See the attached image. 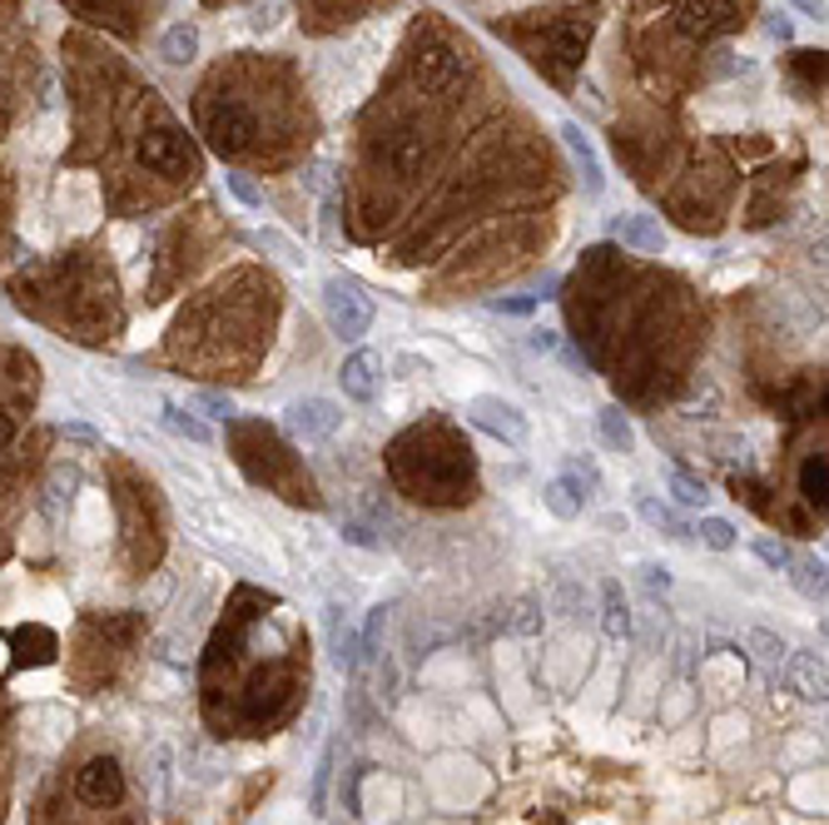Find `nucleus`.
I'll return each mask as SVG.
<instances>
[{
	"mask_svg": "<svg viewBox=\"0 0 829 825\" xmlns=\"http://www.w3.org/2000/svg\"><path fill=\"white\" fill-rule=\"evenodd\" d=\"M412 80L433 94H452L457 85L468 80V50L443 36H428L412 50Z\"/></svg>",
	"mask_w": 829,
	"mask_h": 825,
	"instance_id": "1",
	"label": "nucleus"
},
{
	"mask_svg": "<svg viewBox=\"0 0 829 825\" xmlns=\"http://www.w3.org/2000/svg\"><path fill=\"white\" fill-rule=\"evenodd\" d=\"M323 314H328V329L339 339H362L373 329V299L362 294L353 279H328L323 283Z\"/></svg>",
	"mask_w": 829,
	"mask_h": 825,
	"instance_id": "2",
	"label": "nucleus"
},
{
	"mask_svg": "<svg viewBox=\"0 0 829 825\" xmlns=\"http://www.w3.org/2000/svg\"><path fill=\"white\" fill-rule=\"evenodd\" d=\"M204 130H209V144L219 154H244L248 140H254V110L239 105V100L204 105Z\"/></svg>",
	"mask_w": 829,
	"mask_h": 825,
	"instance_id": "3",
	"label": "nucleus"
},
{
	"mask_svg": "<svg viewBox=\"0 0 829 825\" xmlns=\"http://www.w3.org/2000/svg\"><path fill=\"white\" fill-rule=\"evenodd\" d=\"M433 140L422 130H397V135H387L383 144H378V160L387 165V175H397V179H418V175H428L433 169Z\"/></svg>",
	"mask_w": 829,
	"mask_h": 825,
	"instance_id": "4",
	"label": "nucleus"
},
{
	"mask_svg": "<svg viewBox=\"0 0 829 825\" xmlns=\"http://www.w3.org/2000/svg\"><path fill=\"white\" fill-rule=\"evenodd\" d=\"M468 418L482 428V433H492L497 443H512V448H522L526 443V412L516 408V403L497 398V393H482V398L468 403Z\"/></svg>",
	"mask_w": 829,
	"mask_h": 825,
	"instance_id": "5",
	"label": "nucleus"
},
{
	"mask_svg": "<svg viewBox=\"0 0 829 825\" xmlns=\"http://www.w3.org/2000/svg\"><path fill=\"white\" fill-rule=\"evenodd\" d=\"M75 790H80V801L85 805H119L125 801V771L110 761V756H94V761H85V771L75 776Z\"/></svg>",
	"mask_w": 829,
	"mask_h": 825,
	"instance_id": "6",
	"label": "nucleus"
},
{
	"mask_svg": "<svg viewBox=\"0 0 829 825\" xmlns=\"http://www.w3.org/2000/svg\"><path fill=\"white\" fill-rule=\"evenodd\" d=\"M283 423H289L293 437L318 443V437H328L343 423V408L333 398H298V403H289V418H283Z\"/></svg>",
	"mask_w": 829,
	"mask_h": 825,
	"instance_id": "7",
	"label": "nucleus"
},
{
	"mask_svg": "<svg viewBox=\"0 0 829 825\" xmlns=\"http://www.w3.org/2000/svg\"><path fill=\"white\" fill-rule=\"evenodd\" d=\"M740 15H736V5L730 0H686L680 5V30L686 36H696V40H711V36H720V30H730Z\"/></svg>",
	"mask_w": 829,
	"mask_h": 825,
	"instance_id": "8",
	"label": "nucleus"
},
{
	"mask_svg": "<svg viewBox=\"0 0 829 825\" xmlns=\"http://www.w3.org/2000/svg\"><path fill=\"white\" fill-rule=\"evenodd\" d=\"M780 676L800 701H825V661L815 651H785Z\"/></svg>",
	"mask_w": 829,
	"mask_h": 825,
	"instance_id": "9",
	"label": "nucleus"
},
{
	"mask_svg": "<svg viewBox=\"0 0 829 825\" xmlns=\"http://www.w3.org/2000/svg\"><path fill=\"white\" fill-rule=\"evenodd\" d=\"M343 393H348L353 403H373L378 389H383V358L368 354V348H358V354L343 358Z\"/></svg>",
	"mask_w": 829,
	"mask_h": 825,
	"instance_id": "10",
	"label": "nucleus"
},
{
	"mask_svg": "<svg viewBox=\"0 0 829 825\" xmlns=\"http://www.w3.org/2000/svg\"><path fill=\"white\" fill-rule=\"evenodd\" d=\"M561 140H566L572 160L582 165V185H586V194H601V189H607V175H601V154H596L591 135H586L582 125H576V119H566V125H561Z\"/></svg>",
	"mask_w": 829,
	"mask_h": 825,
	"instance_id": "11",
	"label": "nucleus"
},
{
	"mask_svg": "<svg viewBox=\"0 0 829 825\" xmlns=\"http://www.w3.org/2000/svg\"><path fill=\"white\" fill-rule=\"evenodd\" d=\"M616 239L626 249H636V254H661V249H666V229H661V219H651V214H632V219H621Z\"/></svg>",
	"mask_w": 829,
	"mask_h": 825,
	"instance_id": "12",
	"label": "nucleus"
},
{
	"mask_svg": "<svg viewBox=\"0 0 829 825\" xmlns=\"http://www.w3.org/2000/svg\"><path fill=\"white\" fill-rule=\"evenodd\" d=\"M561 483L572 487V497L586 507L596 493H601V468H596V462L586 458V453H572V458L561 462Z\"/></svg>",
	"mask_w": 829,
	"mask_h": 825,
	"instance_id": "13",
	"label": "nucleus"
},
{
	"mask_svg": "<svg viewBox=\"0 0 829 825\" xmlns=\"http://www.w3.org/2000/svg\"><path fill=\"white\" fill-rule=\"evenodd\" d=\"M601 626H607L611 642L632 637V607L621 597V582H601Z\"/></svg>",
	"mask_w": 829,
	"mask_h": 825,
	"instance_id": "14",
	"label": "nucleus"
},
{
	"mask_svg": "<svg viewBox=\"0 0 829 825\" xmlns=\"http://www.w3.org/2000/svg\"><path fill=\"white\" fill-rule=\"evenodd\" d=\"M160 423L169 428L175 437H184V443H199V448H209V443H214V428L204 423L194 408H175V403H169V408L160 412Z\"/></svg>",
	"mask_w": 829,
	"mask_h": 825,
	"instance_id": "15",
	"label": "nucleus"
},
{
	"mask_svg": "<svg viewBox=\"0 0 829 825\" xmlns=\"http://www.w3.org/2000/svg\"><path fill=\"white\" fill-rule=\"evenodd\" d=\"M160 55L169 60V65H189V60L199 55V25H169V30H164L160 36Z\"/></svg>",
	"mask_w": 829,
	"mask_h": 825,
	"instance_id": "16",
	"label": "nucleus"
},
{
	"mask_svg": "<svg viewBox=\"0 0 829 825\" xmlns=\"http://www.w3.org/2000/svg\"><path fill=\"white\" fill-rule=\"evenodd\" d=\"M790 582L800 592H805L809 601H825V562H819V557H790Z\"/></svg>",
	"mask_w": 829,
	"mask_h": 825,
	"instance_id": "17",
	"label": "nucleus"
},
{
	"mask_svg": "<svg viewBox=\"0 0 829 825\" xmlns=\"http://www.w3.org/2000/svg\"><path fill=\"white\" fill-rule=\"evenodd\" d=\"M601 437H607V448H616V453L636 448V428L621 408H601Z\"/></svg>",
	"mask_w": 829,
	"mask_h": 825,
	"instance_id": "18",
	"label": "nucleus"
},
{
	"mask_svg": "<svg viewBox=\"0 0 829 825\" xmlns=\"http://www.w3.org/2000/svg\"><path fill=\"white\" fill-rule=\"evenodd\" d=\"M641 522H651L655 532H666V537H690V528L676 518V507H666V503H655V497H641Z\"/></svg>",
	"mask_w": 829,
	"mask_h": 825,
	"instance_id": "19",
	"label": "nucleus"
},
{
	"mask_svg": "<svg viewBox=\"0 0 829 825\" xmlns=\"http://www.w3.org/2000/svg\"><path fill=\"white\" fill-rule=\"evenodd\" d=\"M800 493H805V503H815V507L829 503V468H825V458H805V468H800Z\"/></svg>",
	"mask_w": 829,
	"mask_h": 825,
	"instance_id": "20",
	"label": "nucleus"
},
{
	"mask_svg": "<svg viewBox=\"0 0 829 825\" xmlns=\"http://www.w3.org/2000/svg\"><path fill=\"white\" fill-rule=\"evenodd\" d=\"M701 543L705 547H715V553H730V547L740 543V532H736V522H725V518H701Z\"/></svg>",
	"mask_w": 829,
	"mask_h": 825,
	"instance_id": "21",
	"label": "nucleus"
},
{
	"mask_svg": "<svg viewBox=\"0 0 829 825\" xmlns=\"http://www.w3.org/2000/svg\"><path fill=\"white\" fill-rule=\"evenodd\" d=\"M750 651H755L760 661H765V667H770V672H780V661H785V642L775 637V632H765V626H755V632H750Z\"/></svg>",
	"mask_w": 829,
	"mask_h": 825,
	"instance_id": "22",
	"label": "nucleus"
},
{
	"mask_svg": "<svg viewBox=\"0 0 829 825\" xmlns=\"http://www.w3.org/2000/svg\"><path fill=\"white\" fill-rule=\"evenodd\" d=\"M671 493H676L680 507H705V497H711L701 478H690V472H680V468H671Z\"/></svg>",
	"mask_w": 829,
	"mask_h": 825,
	"instance_id": "23",
	"label": "nucleus"
},
{
	"mask_svg": "<svg viewBox=\"0 0 829 825\" xmlns=\"http://www.w3.org/2000/svg\"><path fill=\"white\" fill-rule=\"evenodd\" d=\"M541 503H547L551 512H557V518H576V512H582V503H576L572 487L561 483V478H551V483L541 487Z\"/></svg>",
	"mask_w": 829,
	"mask_h": 825,
	"instance_id": "24",
	"label": "nucleus"
},
{
	"mask_svg": "<svg viewBox=\"0 0 829 825\" xmlns=\"http://www.w3.org/2000/svg\"><path fill=\"white\" fill-rule=\"evenodd\" d=\"M258 249H273L283 264H304V249L293 244L289 234H279V229H258Z\"/></svg>",
	"mask_w": 829,
	"mask_h": 825,
	"instance_id": "25",
	"label": "nucleus"
},
{
	"mask_svg": "<svg viewBox=\"0 0 829 825\" xmlns=\"http://www.w3.org/2000/svg\"><path fill=\"white\" fill-rule=\"evenodd\" d=\"M512 632H516V637H537V632H541L537 601H522V607H516V612H512Z\"/></svg>",
	"mask_w": 829,
	"mask_h": 825,
	"instance_id": "26",
	"label": "nucleus"
},
{
	"mask_svg": "<svg viewBox=\"0 0 829 825\" xmlns=\"http://www.w3.org/2000/svg\"><path fill=\"white\" fill-rule=\"evenodd\" d=\"M194 408L204 412V418H234V398H229V393H199Z\"/></svg>",
	"mask_w": 829,
	"mask_h": 825,
	"instance_id": "27",
	"label": "nucleus"
},
{
	"mask_svg": "<svg viewBox=\"0 0 829 825\" xmlns=\"http://www.w3.org/2000/svg\"><path fill=\"white\" fill-rule=\"evenodd\" d=\"M328 771H333V746L323 751V761H318V771H314V796H308V801H314V811H323V805H328Z\"/></svg>",
	"mask_w": 829,
	"mask_h": 825,
	"instance_id": "28",
	"label": "nucleus"
},
{
	"mask_svg": "<svg viewBox=\"0 0 829 825\" xmlns=\"http://www.w3.org/2000/svg\"><path fill=\"white\" fill-rule=\"evenodd\" d=\"M755 557H760V562H765V567H790V547H785V543H775V537H760V543H755Z\"/></svg>",
	"mask_w": 829,
	"mask_h": 825,
	"instance_id": "29",
	"label": "nucleus"
},
{
	"mask_svg": "<svg viewBox=\"0 0 829 825\" xmlns=\"http://www.w3.org/2000/svg\"><path fill=\"white\" fill-rule=\"evenodd\" d=\"M224 179H229V189H234V194L248 204V210H258V204H264V194H258V185H254L248 175H224Z\"/></svg>",
	"mask_w": 829,
	"mask_h": 825,
	"instance_id": "30",
	"label": "nucleus"
},
{
	"mask_svg": "<svg viewBox=\"0 0 829 825\" xmlns=\"http://www.w3.org/2000/svg\"><path fill=\"white\" fill-rule=\"evenodd\" d=\"M526 348H532V354H557V348H561L557 329H532V333H526Z\"/></svg>",
	"mask_w": 829,
	"mask_h": 825,
	"instance_id": "31",
	"label": "nucleus"
},
{
	"mask_svg": "<svg viewBox=\"0 0 829 825\" xmlns=\"http://www.w3.org/2000/svg\"><path fill=\"white\" fill-rule=\"evenodd\" d=\"M641 582H646L651 592H671V572H666L661 562H646V567H641Z\"/></svg>",
	"mask_w": 829,
	"mask_h": 825,
	"instance_id": "32",
	"label": "nucleus"
},
{
	"mask_svg": "<svg viewBox=\"0 0 829 825\" xmlns=\"http://www.w3.org/2000/svg\"><path fill=\"white\" fill-rule=\"evenodd\" d=\"M765 30H770V36H775V40H780V46H790V40H794V25H790V21H785V15H780V11H775V15H765Z\"/></svg>",
	"mask_w": 829,
	"mask_h": 825,
	"instance_id": "33",
	"label": "nucleus"
},
{
	"mask_svg": "<svg viewBox=\"0 0 829 825\" xmlns=\"http://www.w3.org/2000/svg\"><path fill=\"white\" fill-rule=\"evenodd\" d=\"M492 308H497V314H532V308H537V294L532 299H497Z\"/></svg>",
	"mask_w": 829,
	"mask_h": 825,
	"instance_id": "34",
	"label": "nucleus"
},
{
	"mask_svg": "<svg viewBox=\"0 0 829 825\" xmlns=\"http://www.w3.org/2000/svg\"><path fill=\"white\" fill-rule=\"evenodd\" d=\"M11 437H15V418L11 412H0V453L11 448Z\"/></svg>",
	"mask_w": 829,
	"mask_h": 825,
	"instance_id": "35",
	"label": "nucleus"
},
{
	"mask_svg": "<svg viewBox=\"0 0 829 825\" xmlns=\"http://www.w3.org/2000/svg\"><path fill=\"white\" fill-rule=\"evenodd\" d=\"M794 5H800V11H805V15H815V21H819V15H825V5H819V0H794Z\"/></svg>",
	"mask_w": 829,
	"mask_h": 825,
	"instance_id": "36",
	"label": "nucleus"
}]
</instances>
